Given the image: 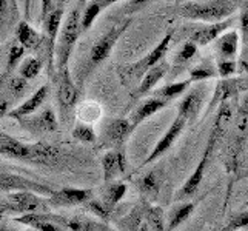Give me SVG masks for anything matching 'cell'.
<instances>
[{
    "label": "cell",
    "instance_id": "cell-8",
    "mask_svg": "<svg viewBox=\"0 0 248 231\" xmlns=\"http://www.w3.org/2000/svg\"><path fill=\"white\" fill-rule=\"evenodd\" d=\"M217 134H219V128L216 125L215 128H213L211 134H210L208 143H207V147H205V150H203V154H202L198 167H196V169L191 173V176L186 179V182L181 188H179V191L176 193V200L186 199V198H190V196H193L196 191H198V188H199L202 179H203L205 168H207V164H208V157H210L213 148H215V143L217 140Z\"/></svg>",
    "mask_w": 248,
    "mask_h": 231
},
{
    "label": "cell",
    "instance_id": "cell-44",
    "mask_svg": "<svg viewBox=\"0 0 248 231\" xmlns=\"http://www.w3.org/2000/svg\"><path fill=\"white\" fill-rule=\"evenodd\" d=\"M25 231H37V230H32V228H31V230H25Z\"/></svg>",
    "mask_w": 248,
    "mask_h": 231
},
{
    "label": "cell",
    "instance_id": "cell-4",
    "mask_svg": "<svg viewBox=\"0 0 248 231\" xmlns=\"http://www.w3.org/2000/svg\"><path fill=\"white\" fill-rule=\"evenodd\" d=\"M130 25H131V19H126L125 22H121V23L114 25V27H111L104 36H100L96 42H94V45L90 49L88 61L83 68H80L79 76H78V87L79 88L82 87L85 79H87L99 65H102L109 57L111 51L114 49L119 39L122 37V34L126 32V30L130 28Z\"/></svg>",
    "mask_w": 248,
    "mask_h": 231
},
{
    "label": "cell",
    "instance_id": "cell-6",
    "mask_svg": "<svg viewBox=\"0 0 248 231\" xmlns=\"http://www.w3.org/2000/svg\"><path fill=\"white\" fill-rule=\"evenodd\" d=\"M48 199L40 198L39 194L31 191H16L8 193L0 199V213H17V215H32V213H46Z\"/></svg>",
    "mask_w": 248,
    "mask_h": 231
},
{
    "label": "cell",
    "instance_id": "cell-40",
    "mask_svg": "<svg viewBox=\"0 0 248 231\" xmlns=\"http://www.w3.org/2000/svg\"><path fill=\"white\" fill-rule=\"evenodd\" d=\"M11 104L8 102V99H5L3 96H0V119L3 117H8V114H10L11 111Z\"/></svg>",
    "mask_w": 248,
    "mask_h": 231
},
{
    "label": "cell",
    "instance_id": "cell-35",
    "mask_svg": "<svg viewBox=\"0 0 248 231\" xmlns=\"http://www.w3.org/2000/svg\"><path fill=\"white\" fill-rule=\"evenodd\" d=\"M248 230V210H241L230 216L227 224L219 231H244Z\"/></svg>",
    "mask_w": 248,
    "mask_h": 231
},
{
    "label": "cell",
    "instance_id": "cell-28",
    "mask_svg": "<svg viewBox=\"0 0 248 231\" xmlns=\"http://www.w3.org/2000/svg\"><path fill=\"white\" fill-rule=\"evenodd\" d=\"M190 87H191V80L190 79L182 80V82H171V83H167L165 87L153 91V97H159V99L165 100L170 104L173 99L184 96Z\"/></svg>",
    "mask_w": 248,
    "mask_h": 231
},
{
    "label": "cell",
    "instance_id": "cell-2",
    "mask_svg": "<svg viewBox=\"0 0 248 231\" xmlns=\"http://www.w3.org/2000/svg\"><path fill=\"white\" fill-rule=\"evenodd\" d=\"M85 2H78L70 13L66 19L62 23V28L59 31V37L56 42V51H54V68L56 74L62 73L68 68L70 57L73 56L74 46L82 34L80 30V20H82V11H83Z\"/></svg>",
    "mask_w": 248,
    "mask_h": 231
},
{
    "label": "cell",
    "instance_id": "cell-1",
    "mask_svg": "<svg viewBox=\"0 0 248 231\" xmlns=\"http://www.w3.org/2000/svg\"><path fill=\"white\" fill-rule=\"evenodd\" d=\"M0 156L49 168L63 162V153L56 145L46 142L23 143L6 133H0Z\"/></svg>",
    "mask_w": 248,
    "mask_h": 231
},
{
    "label": "cell",
    "instance_id": "cell-3",
    "mask_svg": "<svg viewBox=\"0 0 248 231\" xmlns=\"http://www.w3.org/2000/svg\"><path fill=\"white\" fill-rule=\"evenodd\" d=\"M241 2L233 0H207V2H182L176 6L177 14L188 20L217 23L227 20L239 10Z\"/></svg>",
    "mask_w": 248,
    "mask_h": 231
},
{
    "label": "cell",
    "instance_id": "cell-21",
    "mask_svg": "<svg viewBox=\"0 0 248 231\" xmlns=\"http://www.w3.org/2000/svg\"><path fill=\"white\" fill-rule=\"evenodd\" d=\"M167 107H168V102L162 100L159 97H148L143 102H140V104L131 111L130 117H128V122H130L131 128L134 130V128L139 126L143 121H147L148 117L159 113L160 109H164Z\"/></svg>",
    "mask_w": 248,
    "mask_h": 231
},
{
    "label": "cell",
    "instance_id": "cell-32",
    "mask_svg": "<svg viewBox=\"0 0 248 231\" xmlns=\"http://www.w3.org/2000/svg\"><path fill=\"white\" fill-rule=\"evenodd\" d=\"M217 76V70L215 65H211L208 61H205L199 65H196L194 68L190 70V80L193 82H205L208 79H216Z\"/></svg>",
    "mask_w": 248,
    "mask_h": 231
},
{
    "label": "cell",
    "instance_id": "cell-25",
    "mask_svg": "<svg viewBox=\"0 0 248 231\" xmlns=\"http://www.w3.org/2000/svg\"><path fill=\"white\" fill-rule=\"evenodd\" d=\"M111 5H114V0H93V2H85L82 11V20H80L82 34L87 32L93 27V23L96 22L97 15Z\"/></svg>",
    "mask_w": 248,
    "mask_h": 231
},
{
    "label": "cell",
    "instance_id": "cell-41",
    "mask_svg": "<svg viewBox=\"0 0 248 231\" xmlns=\"http://www.w3.org/2000/svg\"><path fill=\"white\" fill-rule=\"evenodd\" d=\"M138 231H150V227H148L147 224H142V225H140V228H139Z\"/></svg>",
    "mask_w": 248,
    "mask_h": 231
},
{
    "label": "cell",
    "instance_id": "cell-11",
    "mask_svg": "<svg viewBox=\"0 0 248 231\" xmlns=\"http://www.w3.org/2000/svg\"><path fill=\"white\" fill-rule=\"evenodd\" d=\"M94 198V191L90 188H71L65 186L54 191L48 198L49 207H76V205H85Z\"/></svg>",
    "mask_w": 248,
    "mask_h": 231
},
{
    "label": "cell",
    "instance_id": "cell-38",
    "mask_svg": "<svg viewBox=\"0 0 248 231\" xmlns=\"http://www.w3.org/2000/svg\"><path fill=\"white\" fill-rule=\"evenodd\" d=\"M216 70L220 79H232L237 71V63L236 61H216Z\"/></svg>",
    "mask_w": 248,
    "mask_h": 231
},
{
    "label": "cell",
    "instance_id": "cell-37",
    "mask_svg": "<svg viewBox=\"0 0 248 231\" xmlns=\"http://www.w3.org/2000/svg\"><path fill=\"white\" fill-rule=\"evenodd\" d=\"M85 208H87L90 213H93L94 216H97L99 219L105 220V222L109 220L111 213H113V211L108 210L105 205L100 202V199H96V198H93L91 200H88L87 203H85Z\"/></svg>",
    "mask_w": 248,
    "mask_h": 231
},
{
    "label": "cell",
    "instance_id": "cell-43",
    "mask_svg": "<svg viewBox=\"0 0 248 231\" xmlns=\"http://www.w3.org/2000/svg\"><path fill=\"white\" fill-rule=\"evenodd\" d=\"M2 217H3V215H2V213H0V222H2Z\"/></svg>",
    "mask_w": 248,
    "mask_h": 231
},
{
    "label": "cell",
    "instance_id": "cell-26",
    "mask_svg": "<svg viewBox=\"0 0 248 231\" xmlns=\"http://www.w3.org/2000/svg\"><path fill=\"white\" fill-rule=\"evenodd\" d=\"M126 190H128V186L124 182H117V181L109 182V184H105V186L102 188L99 199L108 210L113 211L116 208V205L125 198Z\"/></svg>",
    "mask_w": 248,
    "mask_h": 231
},
{
    "label": "cell",
    "instance_id": "cell-34",
    "mask_svg": "<svg viewBox=\"0 0 248 231\" xmlns=\"http://www.w3.org/2000/svg\"><path fill=\"white\" fill-rule=\"evenodd\" d=\"M73 138L82 143H94L97 140V134L94 131L93 125L85 123V122H78L73 128Z\"/></svg>",
    "mask_w": 248,
    "mask_h": 231
},
{
    "label": "cell",
    "instance_id": "cell-14",
    "mask_svg": "<svg viewBox=\"0 0 248 231\" xmlns=\"http://www.w3.org/2000/svg\"><path fill=\"white\" fill-rule=\"evenodd\" d=\"M102 169H104V182H116L126 171V151L125 148H113L108 150L100 159Z\"/></svg>",
    "mask_w": 248,
    "mask_h": 231
},
{
    "label": "cell",
    "instance_id": "cell-27",
    "mask_svg": "<svg viewBox=\"0 0 248 231\" xmlns=\"http://www.w3.org/2000/svg\"><path fill=\"white\" fill-rule=\"evenodd\" d=\"M164 182V179H162V174L159 173L157 169H153V171H148L147 174H143L136 185L140 190L142 196L145 198H156L157 193H159V188Z\"/></svg>",
    "mask_w": 248,
    "mask_h": 231
},
{
    "label": "cell",
    "instance_id": "cell-15",
    "mask_svg": "<svg viewBox=\"0 0 248 231\" xmlns=\"http://www.w3.org/2000/svg\"><path fill=\"white\" fill-rule=\"evenodd\" d=\"M186 123H188V122L185 121L184 117L176 116V119L173 121V123L170 125V128L167 130V133L157 140L156 147L153 148V151H151L150 156L142 162V165H140V167H147L148 164H151V162H155L156 159H159V157L162 156V154H164V153L171 147V145H173V143L177 140V138L181 136V133L185 130Z\"/></svg>",
    "mask_w": 248,
    "mask_h": 231
},
{
    "label": "cell",
    "instance_id": "cell-20",
    "mask_svg": "<svg viewBox=\"0 0 248 231\" xmlns=\"http://www.w3.org/2000/svg\"><path fill=\"white\" fill-rule=\"evenodd\" d=\"M28 90V80L22 79L19 74L0 76V96L8 99V102L14 107L16 102H19Z\"/></svg>",
    "mask_w": 248,
    "mask_h": 231
},
{
    "label": "cell",
    "instance_id": "cell-46",
    "mask_svg": "<svg viewBox=\"0 0 248 231\" xmlns=\"http://www.w3.org/2000/svg\"><path fill=\"white\" fill-rule=\"evenodd\" d=\"M244 231H247V230H244Z\"/></svg>",
    "mask_w": 248,
    "mask_h": 231
},
{
    "label": "cell",
    "instance_id": "cell-29",
    "mask_svg": "<svg viewBox=\"0 0 248 231\" xmlns=\"http://www.w3.org/2000/svg\"><path fill=\"white\" fill-rule=\"evenodd\" d=\"M194 207L196 205L191 202H186V203H182V205H179V207H176L170 213L165 231H174L176 228L181 227L184 222L191 216V213L194 211Z\"/></svg>",
    "mask_w": 248,
    "mask_h": 231
},
{
    "label": "cell",
    "instance_id": "cell-36",
    "mask_svg": "<svg viewBox=\"0 0 248 231\" xmlns=\"http://www.w3.org/2000/svg\"><path fill=\"white\" fill-rule=\"evenodd\" d=\"M162 216H164V213H162L159 207H147L145 219H147V225L150 227V231H165Z\"/></svg>",
    "mask_w": 248,
    "mask_h": 231
},
{
    "label": "cell",
    "instance_id": "cell-13",
    "mask_svg": "<svg viewBox=\"0 0 248 231\" xmlns=\"http://www.w3.org/2000/svg\"><path fill=\"white\" fill-rule=\"evenodd\" d=\"M134 130L131 128L128 119H109L104 125V134L102 139L109 147L113 148H125V142L130 138Z\"/></svg>",
    "mask_w": 248,
    "mask_h": 231
},
{
    "label": "cell",
    "instance_id": "cell-7",
    "mask_svg": "<svg viewBox=\"0 0 248 231\" xmlns=\"http://www.w3.org/2000/svg\"><path fill=\"white\" fill-rule=\"evenodd\" d=\"M54 82L57 85V104H59V109H61V116L62 119H65V122L70 119V116L73 114V111L76 108V104H78L79 99V87L78 83H74L70 68H66L62 73H57L54 77Z\"/></svg>",
    "mask_w": 248,
    "mask_h": 231
},
{
    "label": "cell",
    "instance_id": "cell-16",
    "mask_svg": "<svg viewBox=\"0 0 248 231\" xmlns=\"http://www.w3.org/2000/svg\"><path fill=\"white\" fill-rule=\"evenodd\" d=\"M20 126L27 128V130L32 134H48L57 131V117L56 113L51 108H45L44 111H40L37 116H30L27 119L19 121Z\"/></svg>",
    "mask_w": 248,
    "mask_h": 231
},
{
    "label": "cell",
    "instance_id": "cell-12",
    "mask_svg": "<svg viewBox=\"0 0 248 231\" xmlns=\"http://www.w3.org/2000/svg\"><path fill=\"white\" fill-rule=\"evenodd\" d=\"M234 17H230L227 20H222L217 23H205V25H199L196 27L191 34H190V42L196 46H205L215 42L216 39H219L222 34L230 31V28L234 25Z\"/></svg>",
    "mask_w": 248,
    "mask_h": 231
},
{
    "label": "cell",
    "instance_id": "cell-22",
    "mask_svg": "<svg viewBox=\"0 0 248 231\" xmlns=\"http://www.w3.org/2000/svg\"><path fill=\"white\" fill-rule=\"evenodd\" d=\"M242 91H248V76L232 77V79L220 80L219 85L216 87V94H215V99L211 102V105L224 102L228 97H232L234 94H239Z\"/></svg>",
    "mask_w": 248,
    "mask_h": 231
},
{
    "label": "cell",
    "instance_id": "cell-42",
    "mask_svg": "<svg viewBox=\"0 0 248 231\" xmlns=\"http://www.w3.org/2000/svg\"><path fill=\"white\" fill-rule=\"evenodd\" d=\"M244 210H248V200H247V202L244 203Z\"/></svg>",
    "mask_w": 248,
    "mask_h": 231
},
{
    "label": "cell",
    "instance_id": "cell-18",
    "mask_svg": "<svg viewBox=\"0 0 248 231\" xmlns=\"http://www.w3.org/2000/svg\"><path fill=\"white\" fill-rule=\"evenodd\" d=\"M216 61H236L239 53V32L230 30L213 42Z\"/></svg>",
    "mask_w": 248,
    "mask_h": 231
},
{
    "label": "cell",
    "instance_id": "cell-5",
    "mask_svg": "<svg viewBox=\"0 0 248 231\" xmlns=\"http://www.w3.org/2000/svg\"><path fill=\"white\" fill-rule=\"evenodd\" d=\"M171 39H173V32L170 31L162 37V40L150 51L147 56H143L140 59V61L119 66L117 74H119V79H121L122 85H125V87H131V85L138 83V82L140 83L142 77L147 74L153 66L157 65L159 62H162L165 59L170 44H171Z\"/></svg>",
    "mask_w": 248,
    "mask_h": 231
},
{
    "label": "cell",
    "instance_id": "cell-24",
    "mask_svg": "<svg viewBox=\"0 0 248 231\" xmlns=\"http://www.w3.org/2000/svg\"><path fill=\"white\" fill-rule=\"evenodd\" d=\"M19 8L17 2L0 0V37L5 39L14 27L19 25Z\"/></svg>",
    "mask_w": 248,
    "mask_h": 231
},
{
    "label": "cell",
    "instance_id": "cell-33",
    "mask_svg": "<svg viewBox=\"0 0 248 231\" xmlns=\"http://www.w3.org/2000/svg\"><path fill=\"white\" fill-rule=\"evenodd\" d=\"M199 46H196L193 42L188 40L181 48L176 51L174 59H173V68H184L188 62L193 61V57L198 54Z\"/></svg>",
    "mask_w": 248,
    "mask_h": 231
},
{
    "label": "cell",
    "instance_id": "cell-31",
    "mask_svg": "<svg viewBox=\"0 0 248 231\" xmlns=\"http://www.w3.org/2000/svg\"><path fill=\"white\" fill-rule=\"evenodd\" d=\"M44 62L40 59L30 56L27 59H23L22 63L19 65V76L25 80H32L40 74V71L44 70Z\"/></svg>",
    "mask_w": 248,
    "mask_h": 231
},
{
    "label": "cell",
    "instance_id": "cell-10",
    "mask_svg": "<svg viewBox=\"0 0 248 231\" xmlns=\"http://www.w3.org/2000/svg\"><path fill=\"white\" fill-rule=\"evenodd\" d=\"M207 91H208V88L205 83H199V85H196V87L188 88V91L184 94L181 104H179L177 116L184 117L186 122L194 121L203 105Z\"/></svg>",
    "mask_w": 248,
    "mask_h": 231
},
{
    "label": "cell",
    "instance_id": "cell-9",
    "mask_svg": "<svg viewBox=\"0 0 248 231\" xmlns=\"http://www.w3.org/2000/svg\"><path fill=\"white\" fill-rule=\"evenodd\" d=\"M17 224L31 227L37 231H65L66 217L53 215V213H32V215H22L14 219Z\"/></svg>",
    "mask_w": 248,
    "mask_h": 231
},
{
    "label": "cell",
    "instance_id": "cell-17",
    "mask_svg": "<svg viewBox=\"0 0 248 231\" xmlns=\"http://www.w3.org/2000/svg\"><path fill=\"white\" fill-rule=\"evenodd\" d=\"M170 70H171L170 63L165 61V59L162 62H159L157 65H155L147 74L142 77L140 83L138 85V88L133 91L131 97L133 99H142L145 96H148L150 92H153V90H155L156 85L170 73Z\"/></svg>",
    "mask_w": 248,
    "mask_h": 231
},
{
    "label": "cell",
    "instance_id": "cell-23",
    "mask_svg": "<svg viewBox=\"0 0 248 231\" xmlns=\"http://www.w3.org/2000/svg\"><path fill=\"white\" fill-rule=\"evenodd\" d=\"M62 22H63V3L62 2H59L54 10L51 11L44 20H40L42 34H44L45 39L54 46L59 37V31L62 28Z\"/></svg>",
    "mask_w": 248,
    "mask_h": 231
},
{
    "label": "cell",
    "instance_id": "cell-19",
    "mask_svg": "<svg viewBox=\"0 0 248 231\" xmlns=\"http://www.w3.org/2000/svg\"><path fill=\"white\" fill-rule=\"evenodd\" d=\"M48 91H49L48 85L40 87L36 92H32V96L30 99L25 100L23 104L17 105L16 108H13L10 111V114H8V117L14 119V121H22V119H27V117L32 116L36 111L40 109L42 105L45 104V100L48 97Z\"/></svg>",
    "mask_w": 248,
    "mask_h": 231
},
{
    "label": "cell",
    "instance_id": "cell-45",
    "mask_svg": "<svg viewBox=\"0 0 248 231\" xmlns=\"http://www.w3.org/2000/svg\"><path fill=\"white\" fill-rule=\"evenodd\" d=\"M105 231H114V230H109V228H108V230H105Z\"/></svg>",
    "mask_w": 248,
    "mask_h": 231
},
{
    "label": "cell",
    "instance_id": "cell-30",
    "mask_svg": "<svg viewBox=\"0 0 248 231\" xmlns=\"http://www.w3.org/2000/svg\"><path fill=\"white\" fill-rule=\"evenodd\" d=\"M25 48L14 39L13 44L8 46V53H6V65H5V71L3 76H11L14 74L16 68H19V63H22V59L25 56Z\"/></svg>",
    "mask_w": 248,
    "mask_h": 231
},
{
    "label": "cell",
    "instance_id": "cell-39",
    "mask_svg": "<svg viewBox=\"0 0 248 231\" xmlns=\"http://www.w3.org/2000/svg\"><path fill=\"white\" fill-rule=\"evenodd\" d=\"M239 27L244 40L248 44V2H241L239 5Z\"/></svg>",
    "mask_w": 248,
    "mask_h": 231
}]
</instances>
